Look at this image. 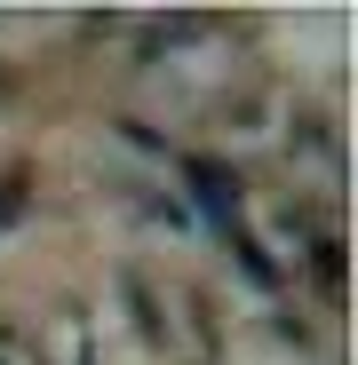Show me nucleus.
<instances>
[{"label": "nucleus", "mask_w": 358, "mask_h": 365, "mask_svg": "<svg viewBox=\"0 0 358 365\" xmlns=\"http://www.w3.org/2000/svg\"><path fill=\"white\" fill-rule=\"evenodd\" d=\"M16 207H24V182H0V222H9Z\"/></svg>", "instance_id": "2"}, {"label": "nucleus", "mask_w": 358, "mask_h": 365, "mask_svg": "<svg viewBox=\"0 0 358 365\" xmlns=\"http://www.w3.org/2000/svg\"><path fill=\"white\" fill-rule=\"evenodd\" d=\"M192 199L207 207V222H215L223 238H239V199H231V175H223V167H199V175H192Z\"/></svg>", "instance_id": "1"}]
</instances>
